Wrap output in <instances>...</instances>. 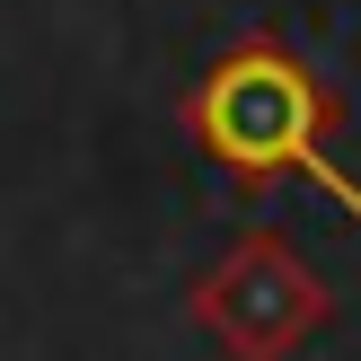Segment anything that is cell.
I'll list each match as a JSON object with an SVG mask.
<instances>
[{"label":"cell","mask_w":361,"mask_h":361,"mask_svg":"<svg viewBox=\"0 0 361 361\" xmlns=\"http://www.w3.org/2000/svg\"><path fill=\"white\" fill-rule=\"evenodd\" d=\"M185 141L229 176H309L344 221H361V176L326 150V88L282 35H238L176 106Z\"/></svg>","instance_id":"cell-1"},{"label":"cell","mask_w":361,"mask_h":361,"mask_svg":"<svg viewBox=\"0 0 361 361\" xmlns=\"http://www.w3.org/2000/svg\"><path fill=\"white\" fill-rule=\"evenodd\" d=\"M185 309L229 361H291L335 317V291L282 229H247L238 247H221V264L194 274Z\"/></svg>","instance_id":"cell-2"}]
</instances>
